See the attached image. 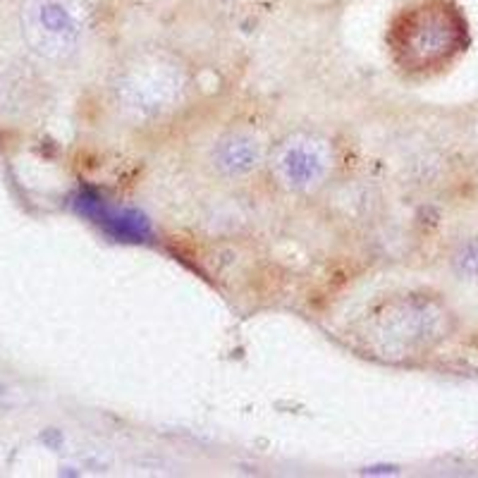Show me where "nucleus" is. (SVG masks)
<instances>
[{
	"label": "nucleus",
	"instance_id": "5",
	"mask_svg": "<svg viewBox=\"0 0 478 478\" xmlns=\"http://www.w3.org/2000/svg\"><path fill=\"white\" fill-rule=\"evenodd\" d=\"M218 168L225 170L228 175H242L256 165L259 161V151H256L254 141L242 139V136H232V139L223 141V146L216 153Z\"/></svg>",
	"mask_w": 478,
	"mask_h": 478
},
{
	"label": "nucleus",
	"instance_id": "2",
	"mask_svg": "<svg viewBox=\"0 0 478 478\" xmlns=\"http://www.w3.org/2000/svg\"><path fill=\"white\" fill-rule=\"evenodd\" d=\"M31 24L36 31H41L43 39L53 43L55 48H67L77 41L79 36V24L74 15L60 0H36L31 8Z\"/></svg>",
	"mask_w": 478,
	"mask_h": 478
},
{
	"label": "nucleus",
	"instance_id": "1",
	"mask_svg": "<svg viewBox=\"0 0 478 478\" xmlns=\"http://www.w3.org/2000/svg\"><path fill=\"white\" fill-rule=\"evenodd\" d=\"M462 41L464 24L445 3H424L404 10L390 31L395 58L409 72H429L445 65L462 48Z\"/></svg>",
	"mask_w": 478,
	"mask_h": 478
},
{
	"label": "nucleus",
	"instance_id": "4",
	"mask_svg": "<svg viewBox=\"0 0 478 478\" xmlns=\"http://www.w3.org/2000/svg\"><path fill=\"white\" fill-rule=\"evenodd\" d=\"M325 170L323 156L311 144H292L282 151L280 156V173L289 187L294 190H304L311 187Z\"/></svg>",
	"mask_w": 478,
	"mask_h": 478
},
{
	"label": "nucleus",
	"instance_id": "3",
	"mask_svg": "<svg viewBox=\"0 0 478 478\" xmlns=\"http://www.w3.org/2000/svg\"><path fill=\"white\" fill-rule=\"evenodd\" d=\"M77 209L84 216H91L105 232L115 235L117 239H141L146 232V220L139 213L129 211H117L105 206L98 197H89V194H79Z\"/></svg>",
	"mask_w": 478,
	"mask_h": 478
}]
</instances>
